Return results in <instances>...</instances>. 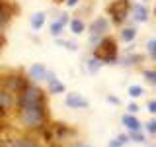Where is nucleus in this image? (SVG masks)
Wrapping results in <instances>:
<instances>
[{"label":"nucleus","mask_w":156,"mask_h":147,"mask_svg":"<svg viewBox=\"0 0 156 147\" xmlns=\"http://www.w3.org/2000/svg\"><path fill=\"white\" fill-rule=\"evenodd\" d=\"M12 110H16V94H12L6 88H0V116L4 118Z\"/></svg>","instance_id":"obj_5"},{"label":"nucleus","mask_w":156,"mask_h":147,"mask_svg":"<svg viewBox=\"0 0 156 147\" xmlns=\"http://www.w3.org/2000/svg\"><path fill=\"white\" fill-rule=\"evenodd\" d=\"M68 22H70L68 14H58V18H55L51 22V26H49V33H51L53 37H61L62 32H65V28L68 26Z\"/></svg>","instance_id":"obj_8"},{"label":"nucleus","mask_w":156,"mask_h":147,"mask_svg":"<svg viewBox=\"0 0 156 147\" xmlns=\"http://www.w3.org/2000/svg\"><path fill=\"white\" fill-rule=\"evenodd\" d=\"M0 130H2V116H0Z\"/></svg>","instance_id":"obj_33"},{"label":"nucleus","mask_w":156,"mask_h":147,"mask_svg":"<svg viewBox=\"0 0 156 147\" xmlns=\"http://www.w3.org/2000/svg\"><path fill=\"white\" fill-rule=\"evenodd\" d=\"M68 29H70L72 36H82V33L86 32V24L82 18H70V22H68Z\"/></svg>","instance_id":"obj_14"},{"label":"nucleus","mask_w":156,"mask_h":147,"mask_svg":"<svg viewBox=\"0 0 156 147\" xmlns=\"http://www.w3.org/2000/svg\"><path fill=\"white\" fill-rule=\"evenodd\" d=\"M0 88H2V82H0Z\"/></svg>","instance_id":"obj_34"},{"label":"nucleus","mask_w":156,"mask_h":147,"mask_svg":"<svg viewBox=\"0 0 156 147\" xmlns=\"http://www.w3.org/2000/svg\"><path fill=\"white\" fill-rule=\"evenodd\" d=\"M10 20H12V10H10V4L0 2V36L4 33V29H6V26L10 24Z\"/></svg>","instance_id":"obj_11"},{"label":"nucleus","mask_w":156,"mask_h":147,"mask_svg":"<svg viewBox=\"0 0 156 147\" xmlns=\"http://www.w3.org/2000/svg\"><path fill=\"white\" fill-rule=\"evenodd\" d=\"M143 77L146 78V82L156 85V71H154V69H144V71H143Z\"/></svg>","instance_id":"obj_23"},{"label":"nucleus","mask_w":156,"mask_h":147,"mask_svg":"<svg viewBox=\"0 0 156 147\" xmlns=\"http://www.w3.org/2000/svg\"><path fill=\"white\" fill-rule=\"evenodd\" d=\"M146 51H148L150 59H152V61H156V39H154V37L146 41Z\"/></svg>","instance_id":"obj_22"},{"label":"nucleus","mask_w":156,"mask_h":147,"mask_svg":"<svg viewBox=\"0 0 156 147\" xmlns=\"http://www.w3.org/2000/svg\"><path fill=\"white\" fill-rule=\"evenodd\" d=\"M78 2H80V0H65V4L68 8H74V6H78Z\"/></svg>","instance_id":"obj_31"},{"label":"nucleus","mask_w":156,"mask_h":147,"mask_svg":"<svg viewBox=\"0 0 156 147\" xmlns=\"http://www.w3.org/2000/svg\"><path fill=\"white\" fill-rule=\"evenodd\" d=\"M55 41H57V45H62L65 49H68V51H76L78 45L74 41H66V39H61V37H55Z\"/></svg>","instance_id":"obj_21"},{"label":"nucleus","mask_w":156,"mask_h":147,"mask_svg":"<svg viewBox=\"0 0 156 147\" xmlns=\"http://www.w3.org/2000/svg\"><path fill=\"white\" fill-rule=\"evenodd\" d=\"M65 104L68 108H72V110H86V108H90L88 98H84L80 92H68L65 96Z\"/></svg>","instance_id":"obj_7"},{"label":"nucleus","mask_w":156,"mask_h":147,"mask_svg":"<svg viewBox=\"0 0 156 147\" xmlns=\"http://www.w3.org/2000/svg\"><path fill=\"white\" fill-rule=\"evenodd\" d=\"M127 110H129V114H136L140 108H139V104H136V102H131V104L127 106Z\"/></svg>","instance_id":"obj_27"},{"label":"nucleus","mask_w":156,"mask_h":147,"mask_svg":"<svg viewBox=\"0 0 156 147\" xmlns=\"http://www.w3.org/2000/svg\"><path fill=\"white\" fill-rule=\"evenodd\" d=\"M94 57H98L104 65H111V63H115L117 59H119V47H117V41L113 37H107L104 36L101 37V41L96 45L94 49Z\"/></svg>","instance_id":"obj_2"},{"label":"nucleus","mask_w":156,"mask_h":147,"mask_svg":"<svg viewBox=\"0 0 156 147\" xmlns=\"http://www.w3.org/2000/svg\"><path fill=\"white\" fill-rule=\"evenodd\" d=\"M150 147H156V145H150Z\"/></svg>","instance_id":"obj_35"},{"label":"nucleus","mask_w":156,"mask_h":147,"mask_svg":"<svg viewBox=\"0 0 156 147\" xmlns=\"http://www.w3.org/2000/svg\"><path fill=\"white\" fill-rule=\"evenodd\" d=\"M107 147H123V143H121V141L115 137V139H111L109 143H107Z\"/></svg>","instance_id":"obj_30"},{"label":"nucleus","mask_w":156,"mask_h":147,"mask_svg":"<svg viewBox=\"0 0 156 147\" xmlns=\"http://www.w3.org/2000/svg\"><path fill=\"white\" fill-rule=\"evenodd\" d=\"M47 71L49 69L43 65V63H33V65L27 69V77H29V81H33V82H43L45 77H47Z\"/></svg>","instance_id":"obj_10"},{"label":"nucleus","mask_w":156,"mask_h":147,"mask_svg":"<svg viewBox=\"0 0 156 147\" xmlns=\"http://www.w3.org/2000/svg\"><path fill=\"white\" fill-rule=\"evenodd\" d=\"M12 147H41V145H39L37 139H33V137L22 135V137H18V139L12 141Z\"/></svg>","instance_id":"obj_16"},{"label":"nucleus","mask_w":156,"mask_h":147,"mask_svg":"<svg viewBox=\"0 0 156 147\" xmlns=\"http://www.w3.org/2000/svg\"><path fill=\"white\" fill-rule=\"evenodd\" d=\"M107 32H109V20H107L105 16H98L94 22L90 24V33L92 36L104 37Z\"/></svg>","instance_id":"obj_9"},{"label":"nucleus","mask_w":156,"mask_h":147,"mask_svg":"<svg viewBox=\"0 0 156 147\" xmlns=\"http://www.w3.org/2000/svg\"><path fill=\"white\" fill-rule=\"evenodd\" d=\"M101 67H104V63H101V61H100L98 57H94V55H92V57H90V59L86 61V71L90 73V75H96V73L100 71Z\"/></svg>","instance_id":"obj_17"},{"label":"nucleus","mask_w":156,"mask_h":147,"mask_svg":"<svg viewBox=\"0 0 156 147\" xmlns=\"http://www.w3.org/2000/svg\"><path fill=\"white\" fill-rule=\"evenodd\" d=\"M140 61H143V57H140V55H125L123 59H121V65L133 67V65H136V63H140Z\"/></svg>","instance_id":"obj_20"},{"label":"nucleus","mask_w":156,"mask_h":147,"mask_svg":"<svg viewBox=\"0 0 156 147\" xmlns=\"http://www.w3.org/2000/svg\"><path fill=\"white\" fill-rule=\"evenodd\" d=\"M72 147H90V145H86V143H82V141H76V143H72Z\"/></svg>","instance_id":"obj_32"},{"label":"nucleus","mask_w":156,"mask_h":147,"mask_svg":"<svg viewBox=\"0 0 156 147\" xmlns=\"http://www.w3.org/2000/svg\"><path fill=\"white\" fill-rule=\"evenodd\" d=\"M121 122H123V126H125L129 131H140V127H143V124L136 120L135 114H123Z\"/></svg>","instance_id":"obj_12"},{"label":"nucleus","mask_w":156,"mask_h":147,"mask_svg":"<svg viewBox=\"0 0 156 147\" xmlns=\"http://www.w3.org/2000/svg\"><path fill=\"white\" fill-rule=\"evenodd\" d=\"M129 10H131L129 0H113V2L107 6V14L111 16V22H113L115 26H121L127 20V16H129Z\"/></svg>","instance_id":"obj_4"},{"label":"nucleus","mask_w":156,"mask_h":147,"mask_svg":"<svg viewBox=\"0 0 156 147\" xmlns=\"http://www.w3.org/2000/svg\"><path fill=\"white\" fill-rule=\"evenodd\" d=\"M127 94H129L133 100H139V98L144 96V88L140 85H129V88H127Z\"/></svg>","instance_id":"obj_18"},{"label":"nucleus","mask_w":156,"mask_h":147,"mask_svg":"<svg viewBox=\"0 0 156 147\" xmlns=\"http://www.w3.org/2000/svg\"><path fill=\"white\" fill-rule=\"evenodd\" d=\"M0 82H2V88H6V90H10L12 94L18 96L31 81H29V77L22 75V73H10L4 78H0Z\"/></svg>","instance_id":"obj_3"},{"label":"nucleus","mask_w":156,"mask_h":147,"mask_svg":"<svg viewBox=\"0 0 156 147\" xmlns=\"http://www.w3.org/2000/svg\"><path fill=\"white\" fill-rule=\"evenodd\" d=\"M146 108H148V112L152 116H156V100H148V104H146Z\"/></svg>","instance_id":"obj_28"},{"label":"nucleus","mask_w":156,"mask_h":147,"mask_svg":"<svg viewBox=\"0 0 156 147\" xmlns=\"http://www.w3.org/2000/svg\"><path fill=\"white\" fill-rule=\"evenodd\" d=\"M117 139H119V141H121L123 145H125V143H129V141H131V139H129V134H121V135H117Z\"/></svg>","instance_id":"obj_29"},{"label":"nucleus","mask_w":156,"mask_h":147,"mask_svg":"<svg viewBox=\"0 0 156 147\" xmlns=\"http://www.w3.org/2000/svg\"><path fill=\"white\" fill-rule=\"evenodd\" d=\"M119 37H121V41L131 43L136 37V29L135 28H123V29H121V33H119Z\"/></svg>","instance_id":"obj_19"},{"label":"nucleus","mask_w":156,"mask_h":147,"mask_svg":"<svg viewBox=\"0 0 156 147\" xmlns=\"http://www.w3.org/2000/svg\"><path fill=\"white\" fill-rule=\"evenodd\" d=\"M16 114L26 130H41L49 122L47 94L35 82H29L16 96Z\"/></svg>","instance_id":"obj_1"},{"label":"nucleus","mask_w":156,"mask_h":147,"mask_svg":"<svg viewBox=\"0 0 156 147\" xmlns=\"http://www.w3.org/2000/svg\"><path fill=\"white\" fill-rule=\"evenodd\" d=\"M146 131H148V134H156V118H152V120L146 124Z\"/></svg>","instance_id":"obj_25"},{"label":"nucleus","mask_w":156,"mask_h":147,"mask_svg":"<svg viewBox=\"0 0 156 147\" xmlns=\"http://www.w3.org/2000/svg\"><path fill=\"white\" fill-rule=\"evenodd\" d=\"M105 100L109 102V104H115V106H119V104H121V100H119L117 96H113V94H107V96H105Z\"/></svg>","instance_id":"obj_26"},{"label":"nucleus","mask_w":156,"mask_h":147,"mask_svg":"<svg viewBox=\"0 0 156 147\" xmlns=\"http://www.w3.org/2000/svg\"><path fill=\"white\" fill-rule=\"evenodd\" d=\"M47 22V14L45 12H35L31 14V18H29V26H31V29H35V32H39L43 26H45Z\"/></svg>","instance_id":"obj_15"},{"label":"nucleus","mask_w":156,"mask_h":147,"mask_svg":"<svg viewBox=\"0 0 156 147\" xmlns=\"http://www.w3.org/2000/svg\"><path fill=\"white\" fill-rule=\"evenodd\" d=\"M129 139H133L135 143H146V137L140 131H129Z\"/></svg>","instance_id":"obj_24"},{"label":"nucleus","mask_w":156,"mask_h":147,"mask_svg":"<svg viewBox=\"0 0 156 147\" xmlns=\"http://www.w3.org/2000/svg\"><path fill=\"white\" fill-rule=\"evenodd\" d=\"M131 12H133V18H135V22H146L148 20V10H146L144 4H133L131 6Z\"/></svg>","instance_id":"obj_13"},{"label":"nucleus","mask_w":156,"mask_h":147,"mask_svg":"<svg viewBox=\"0 0 156 147\" xmlns=\"http://www.w3.org/2000/svg\"><path fill=\"white\" fill-rule=\"evenodd\" d=\"M43 82H47V92H49V94H53V96L65 94V92H66L65 82L58 81L57 75H55L53 71H47V77H45V81H43Z\"/></svg>","instance_id":"obj_6"}]
</instances>
